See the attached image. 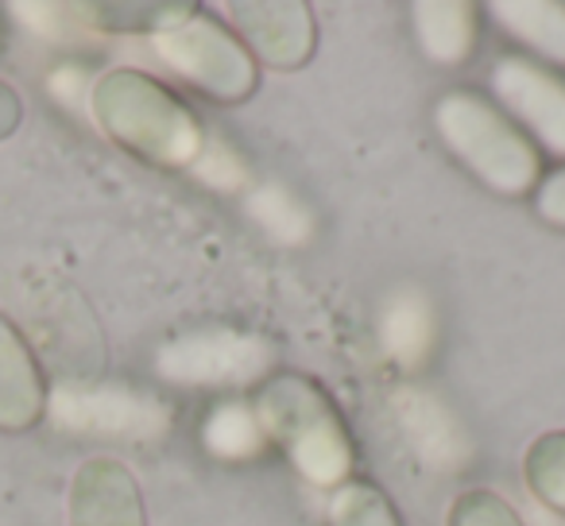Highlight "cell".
I'll return each mask as SVG.
<instances>
[{"label":"cell","instance_id":"1","mask_svg":"<svg viewBox=\"0 0 565 526\" xmlns=\"http://www.w3.org/2000/svg\"><path fill=\"white\" fill-rule=\"evenodd\" d=\"M89 112L113 143L140 155L143 163L179 171L194 167L205 151V128L194 109L136 66L105 71L89 89Z\"/></svg>","mask_w":565,"mask_h":526},{"label":"cell","instance_id":"2","mask_svg":"<svg viewBox=\"0 0 565 526\" xmlns=\"http://www.w3.org/2000/svg\"><path fill=\"white\" fill-rule=\"evenodd\" d=\"M259 430L287 453L302 480L315 487H341L353 476L356 446L338 402L322 384L299 372H282L259 384L256 402Z\"/></svg>","mask_w":565,"mask_h":526},{"label":"cell","instance_id":"3","mask_svg":"<svg viewBox=\"0 0 565 526\" xmlns=\"http://www.w3.org/2000/svg\"><path fill=\"white\" fill-rule=\"evenodd\" d=\"M434 132L492 194L526 197L542 182V155L526 132L488 97L454 89L434 105Z\"/></svg>","mask_w":565,"mask_h":526},{"label":"cell","instance_id":"4","mask_svg":"<svg viewBox=\"0 0 565 526\" xmlns=\"http://www.w3.org/2000/svg\"><path fill=\"white\" fill-rule=\"evenodd\" d=\"M151 47L167 63V71L190 82L210 101L241 105L259 86V63L248 55V47L236 40L233 28L205 17L202 9L182 24L151 35Z\"/></svg>","mask_w":565,"mask_h":526},{"label":"cell","instance_id":"5","mask_svg":"<svg viewBox=\"0 0 565 526\" xmlns=\"http://www.w3.org/2000/svg\"><path fill=\"white\" fill-rule=\"evenodd\" d=\"M271 364H275L271 341H264L259 333L225 330V325L182 333V337L167 341L156 356V372L167 384L221 387V391L264 384Z\"/></svg>","mask_w":565,"mask_h":526},{"label":"cell","instance_id":"6","mask_svg":"<svg viewBox=\"0 0 565 526\" xmlns=\"http://www.w3.org/2000/svg\"><path fill=\"white\" fill-rule=\"evenodd\" d=\"M47 418L66 433L148 441L171 430V407L120 384H58L47 391Z\"/></svg>","mask_w":565,"mask_h":526},{"label":"cell","instance_id":"7","mask_svg":"<svg viewBox=\"0 0 565 526\" xmlns=\"http://www.w3.org/2000/svg\"><path fill=\"white\" fill-rule=\"evenodd\" d=\"M492 94L500 109L526 132L531 143H542L550 155L565 159V78L546 63L526 55H503L492 66Z\"/></svg>","mask_w":565,"mask_h":526},{"label":"cell","instance_id":"8","mask_svg":"<svg viewBox=\"0 0 565 526\" xmlns=\"http://www.w3.org/2000/svg\"><path fill=\"white\" fill-rule=\"evenodd\" d=\"M236 40L256 63L271 71H299L315 58L318 20L307 0H233L228 4Z\"/></svg>","mask_w":565,"mask_h":526},{"label":"cell","instance_id":"9","mask_svg":"<svg viewBox=\"0 0 565 526\" xmlns=\"http://www.w3.org/2000/svg\"><path fill=\"white\" fill-rule=\"evenodd\" d=\"M66 526H148L143 492L117 457H89L66 492Z\"/></svg>","mask_w":565,"mask_h":526},{"label":"cell","instance_id":"10","mask_svg":"<svg viewBox=\"0 0 565 526\" xmlns=\"http://www.w3.org/2000/svg\"><path fill=\"white\" fill-rule=\"evenodd\" d=\"M392 415L399 422L407 446L426 461L430 469L457 472L472 461V441L465 426L449 415L446 402H438L426 391H399L392 399Z\"/></svg>","mask_w":565,"mask_h":526},{"label":"cell","instance_id":"11","mask_svg":"<svg viewBox=\"0 0 565 526\" xmlns=\"http://www.w3.org/2000/svg\"><path fill=\"white\" fill-rule=\"evenodd\" d=\"M47 415V379L28 337L0 318V433H24Z\"/></svg>","mask_w":565,"mask_h":526},{"label":"cell","instance_id":"12","mask_svg":"<svg viewBox=\"0 0 565 526\" xmlns=\"http://www.w3.org/2000/svg\"><path fill=\"white\" fill-rule=\"evenodd\" d=\"M480 12L469 0H423L411 9L418 47L441 66H461L480 40Z\"/></svg>","mask_w":565,"mask_h":526},{"label":"cell","instance_id":"13","mask_svg":"<svg viewBox=\"0 0 565 526\" xmlns=\"http://www.w3.org/2000/svg\"><path fill=\"white\" fill-rule=\"evenodd\" d=\"M434 341H438V322H434V307L426 302V294L395 291L380 314V348L399 368L415 372L430 361Z\"/></svg>","mask_w":565,"mask_h":526},{"label":"cell","instance_id":"14","mask_svg":"<svg viewBox=\"0 0 565 526\" xmlns=\"http://www.w3.org/2000/svg\"><path fill=\"white\" fill-rule=\"evenodd\" d=\"M78 24L94 28L105 35H159L167 28L182 24L198 12L190 0H97V4H78L71 9Z\"/></svg>","mask_w":565,"mask_h":526},{"label":"cell","instance_id":"15","mask_svg":"<svg viewBox=\"0 0 565 526\" xmlns=\"http://www.w3.org/2000/svg\"><path fill=\"white\" fill-rule=\"evenodd\" d=\"M495 24L515 35L539 63L565 66V4L562 0H495L488 4Z\"/></svg>","mask_w":565,"mask_h":526},{"label":"cell","instance_id":"16","mask_svg":"<svg viewBox=\"0 0 565 526\" xmlns=\"http://www.w3.org/2000/svg\"><path fill=\"white\" fill-rule=\"evenodd\" d=\"M523 480L550 515L565 518V430H550L526 446Z\"/></svg>","mask_w":565,"mask_h":526},{"label":"cell","instance_id":"17","mask_svg":"<svg viewBox=\"0 0 565 526\" xmlns=\"http://www.w3.org/2000/svg\"><path fill=\"white\" fill-rule=\"evenodd\" d=\"M202 441L213 457H225V461H248L267 446L256 410L244 407V402H225V407L213 410L205 418Z\"/></svg>","mask_w":565,"mask_h":526},{"label":"cell","instance_id":"18","mask_svg":"<svg viewBox=\"0 0 565 526\" xmlns=\"http://www.w3.org/2000/svg\"><path fill=\"white\" fill-rule=\"evenodd\" d=\"M330 526H403V518L376 484L349 480L333 492Z\"/></svg>","mask_w":565,"mask_h":526},{"label":"cell","instance_id":"19","mask_svg":"<svg viewBox=\"0 0 565 526\" xmlns=\"http://www.w3.org/2000/svg\"><path fill=\"white\" fill-rule=\"evenodd\" d=\"M252 217H256L279 244L307 240L310 228H315L310 213L302 210V205L295 202L282 186H259L256 194H252Z\"/></svg>","mask_w":565,"mask_h":526},{"label":"cell","instance_id":"20","mask_svg":"<svg viewBox=\"0 0 565 526\" xmlns=\"http://www.w3.org/2000/svg\"><path fill=\"white\" fill-rule=\"evenodd\" d=\"M446 526H526V523L500 492L465 487V492H457L454 503H449Z\"/></svg>","mask_w":565,"mask_h":526},{"label":"cell","instance_id":"21","mask_svg":"<svg viewBox=\"0 0 565 526\" xmlns=\"http://www.w3.org/2000/svg\"><path fill=\"white\" fill-rule=\"evenodd\" d=\"M534 213H539L542 225L565 233V167L539 182V190H534Z\"/></svg>","mask_w":565,"mask_h":526},{"label":"cell","instance_id":"22","mask_svg":"<svg viewBox=\"0 0 565 526\" xmlns=\"http://www.w3.org/2000/svg\"><path fill=\"white\" fill-rule=\"evenodd\" d=\"M194 171L202 174V179H210V182H217V186H236L241 182V167H236V159H233V151L228 148H210L205 143V151H202V159L194 163Z\"/></svg>","mask_w":565,"mask_h":526},{"label":"cell","instance_id":"23","mask_svg":"<svg viewBox=\"0 0 565 526\" xmlns=\"http://www.w3.org/2000/svg\"><path fill=\"white\" fill-rule=\"evenodd\" d=\"M20 120H24V101L9 82H0V140H9L20 128Z\"/></svg>","mask_w":565,"mask_h":526}]
</instances>
